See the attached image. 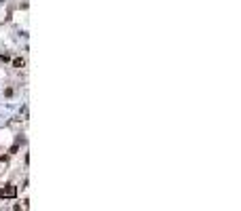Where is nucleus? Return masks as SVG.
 Masks as SVG:
<instances>
[{"label":"nucleus","instance_id":"nucleus-2","mask_svg":"<svg viewBox=\"0 0 241 211\" xmlns=\"http://www.w3.org/2000/svg\"><path fill=\"white\" fill-rule=\"evenodd\" d=\"M23 66H25V59H23V57H15V59H13V68L21 70Z\"/></svg>","mask_w":241,"mask_h":211},{"label":"nucleus","instance_id":"nucleus-1","mask_svg":"<svg viewBox=\"0 0 241 211\" xmlns=\"http://www.w3.org/2000/svg\"><path fill=\"white\" fill-rule=\"evenodd\" d=\"M17 194V188L13 186V184H4L2 188H0V198H11Z\"/></svg>","mask_w":241,"mask_h":211},{"label":"nucleus","instance_id":"nucleus-3","mask_svg":"<svg viewBox=\"0 0 241 211\" xmlns=\"http://www.w3.org/2000/svg\"><path fill=\"white\" fill-rule=\"evenodd\" d=\"M8 158H11V154H0V163H8Z\"/></svg>","mask_w":241,"mask_h":211},{"label":"nucleus","instance_id":"nucleus-5","mask_svg":"<svg viewBox=\"0 0 241 211\" xmlns=\"http://www.w3.org/2000/svg\"><path fill=\"white\" fill-rule=\"evenodd\" d=\"M0 59H2V61H8L11 57H8V53H2V55H0Z\"/></svg>","mask_w":241,"mask_h":211},{"label":"nucleus","instance_id":"nucleus-4","mask_svg":"<svg viewBox=\"0 0 241 211\" xmlns=\"http://www.w3.org/2000/svg\"><path fill=\"white\" fill-rule=\"evenodd\" d=\"M17 150H19V144H15V146H13V148H11V150H8V154H15V152H17Z\"/></svg>","mask_w":241,"mask_h":211}]
</instances>
